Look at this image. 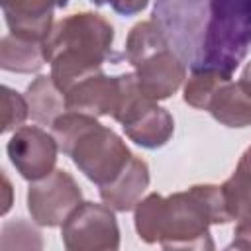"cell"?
<instances>
[{"label": "cell", "instance_id": "cell-14", "mask_svg": "<svg viewBox=\"0 0 251 251\" xmlns=\"http://www.w3.org/2000/svg\"><path fill=\"white\" fill-rule=\"evenodd\" d=\"M45 41H37L22 35H4L0 41V67L12 73H35L43 67Z\"/></svg>", "mask_w": 251, "mask_h": 251}, {"label": "cell", "instance_id": "cell-13", "mask_svg": "<svg viewBox=\"0 0 251 251\" xmlns=\"http://www.w3.org/2000/svg\"><path fill=\"white\" fill-rule=\"evenodd\" d=\"M147 184H149V169L143 159L133 155L127 167L112 182L100 186V196L110 208L118 212H127L139 202Z\"/></svg>", "mask_w": 251, "mask_h": 251}, {"label": "cell", "instance_id": "cell-7", "mask_svg": "<svg viewBox=\"0 0 251 251\" xmlns=\"http://www.w3.org/2000/svg\"><path fill=\"white\" fill-rule=\"evenodd\" d=\"M63 243L69 251H102L120 247V229L110 206L82 202L63 222Z\"/></svg>", "mask_w": 251, "mask_h": 251}, {"label": "cell", "instance_id": "cell-17", "mask_svg": "<svg viewBox=\"0 0 251 251\" xmlns=\"http://www.w3.org/2000/svg\"><path fill=\"white\" fill-rule=\"evenodd\" d=\"M227 78H231V76L222 75L218 71H192V75L184 86V102L198 110H206L212 94Z\"/></svg>", "mask_w": 251, "mask_h": 251}, {"label": "cell", "instance_id": "cell-22", "mask_svg": "<svg viewBox=\"0 0 251 251\" xmlns=\"http://www.w3.org/2000/svg\"><path fill=\"white\" fill-rule=\"evenodd\" d=\"M239 167H243V169H247L249 173H251V147L241 155V159H239V163H237Z\"/></svg>", "mask_w": 251, "mask_h": 251}, {"label": "cell", "instance_id": "cell-19", "mask_svg": "<svg viewBox=\"0 0 251 251\" xmlns=\"http://www.w3.org/2000/svg\"><path fill=\"white\" fill-rule=\"evenodd\" d=\"M94 2L96 6H102V4H110L118 14L122 16H133L137 12H141L149 0H90Z\"/></svg>", "mask_w": 251, "mask_h": 251}, {"label": "cell", "instance_id": "cell-24", "mask_svg": "<svg viewBox=\"0 0 251 251\" xmlns=\"http://www.w3.org/2000/svg\"><path fill=\"white\" fill-rule=\"evenodd\" d=\"M49 2H51L55 8H65V6L69 4V0H49Z\"/></svg>", "mask_w": 251, "mask_h": 251}, {"label": "cell", "instance_id": "cell-21", "mask_svg": "<svg viewBox=\"0 0 251 251\" xmlns=\"http://www.w3.org/2000/svg\"><path fill=\"white\" fill-rule=\"evenodd\" d=\"M2 180H4V202H2L4 206H2V214H6L10 210V204H12V198H10L12 188H10V180H8L6 175H2Z\"/></svg>", "mask_w": 251, "mask_h": 251}, {"label": "cell", "instance_id": "cell-4", "mask_svg": "<svg viewBox=\"0 0 251 251\" xmlns=\"http://www.w3.org/2000/svg\"><path fill=\"white\" fill-rule=\"evenodd\" d=\"M51 127L59 149L98 186L112 182L133 157L126 143L90 114H61Z\"/></svg>", "mask_w": 251, "mask_h": 251}, {"label": "cell", "instance_id": "cell-9", "mask_svg": "<svg viewBox=\"0 0 251 251\" xmlns=\"http://www.w3.org/2000/svg\"><path fill=\"white\" fill-rule=\"evenodd\" d=\"M57 149V139L35 126L20 127L8 141V157L27 180H39L53 173Z\"/></svg>", "mask_w": 251, "mask_h": 251}, {"label": "cell", "instance_id": "cell-23", "mask_svg": "<svg viewBox=\"0 0 251 251\" xmlns=\"http://www.w3.org/2000/svg\"><path fill=\"white\" fill-rule=\"evenodd\" d=\"M241 80H245L249 86H251V63L245 67V71H243V76H241Z\"/></svg>", "mask_w": 251, "mask_h": 251}, {"label": "cell", "instance_id": "cell-1", "mask_svg": "<svg viewBox=\"0 0 251 251\" xmlns=\"http://www.w3.org/2000/svg\"><path fill=\"white\" fill-rule=\"evenodd\" d=\"M153 22L192 71L231 76L251 49V0H155Z\"/></svg>", "mask_w": 251, "mask_h": 251}, {"label": "cell", "instance_id": "cell-11", "mask_svg": "<svg viewBox=\"0 0 251 251\" xmlns=\"http://www.w3.org/2000/svg\"><path fill=\"white\" fill-rule=\"evenodd\" d=\"M10 33L45 41L53 27V4L49 0H0Z\"/></svg>", "mask_w": 251, "mask_h": 251}, {"label": "cell", "instance_id": "cell-16", "mask_svg": "<svg viewBox=\"0 0 251 251\" xmlns=\"http://www.w3.org/2000/svg\"><path fill=\"white\" fill-rule=\"evenodd\" d=\"M226 208L231 220H251V173L237 165L235 173L222 184Z\"/></svg>", "mask_w": 251, "mask_h": 251}, {"label": "cell", "instance_id": "cell-2", "mask_svg": "<svg viewBox=\"0 0 251 251\" xmlns=\"http://www.w3.org/2000/svg\"><path fill=\"white\" fill-rule=\"evenodd\" d=\"M222 186L196 184L186 192L171 196L149 194L137 202L135 229L147 243H161L165 249H214L210 224H227Z\"/></svg>", "mask_w": 251, "mask_h": 251}, {"label": "cell", "instance_id": "cell-18", "mask_svg": "<svg viewBox=\"0 0 251 251\" xmlns=\"http://www.w3.org/2000/svg\"><path fill=\"white\" fill-rule=\"evenodd\" d=\"M27 116H29L27 100L10 86H2V131L14 129Z\"/></svg>", "mask_w": 251, "mask_h": 251}, {"label": "cell", "instance_id": "cell-12", "mask_svg": "<svg viewBox=\"0 0 251 251\" xmlns=\"http://www.w3.org/2000/svg\"><path fill=\"white\" fill-rule=\"evenodd\" d=\"M206 110L227 127L251 126V86L245 80H224L212 94Z\"/></svg>", "mask_w": 251, "mask_h": 251}, {"label": "cell", "instance_id": "cell-20", "mask_svg": "<svg viewBox=\"0 0 251 251\" xmlns=\"http://www.w3.org/2000/svg\"><path fill=\"white\" fill-rule=\"evenodd\" d=\"M251 249V220L239 222V226L233 231V239L227 245V249Z\"/></svg>", "mask_w": 251, "mask_h": 251}, {"label": "cell", "instance_id": "cell-15", "mask_svg": "<svg viewBox=\"0 0 251 251\" xmlns=\"http://www.w3.org/2000/svg\"><path fill=\"white\" fill-rule=\"evenodd\" d=\"M25 100L29 106V116L43 126H53V122L67 110L65 94L51 76H37L27 86Z\"/></svg>", "mask_w": 251, "mask_h": 251}, {"label": "cell", "instance_id": "cell-3", "mask_svg": "<svg viewBox=\"0 0 251 251\" xmlns=\"http://www.w3.org/2000/svg\"><path fill=\"white\" fill-rule=\"evenodd\" d=\"M112 25L98 14L82 12L57 22L45 43V61L51 63V78L67 94L82 78L100 73L112 59Z\"/></svg>", "mask_w": 251, "mask_h": 251}, {"label": "cell", "instance_id": "cell-6", "mask_svg": "<svg viewBox=\"0 0 251 251\" xmlns=\"http://www.w3.org/2000/svg\"><path fill=\"white\" fill-rule=\"evenodd\" d=\"M120 98L112 114L122 124L126 135L141 147L155 149L169 141L175 129V122L165 108H159L153 98L141 92L133 73L118 76Z\"/></svg>", "mask_w": 251, "mask_h": 251}, {"label": "cell", "instance_id": "cell-8", "mask_svg": "<svg viewBox=\"0 0 251 251\" xmlns=\"http://www.w3.org/2000/svg\"><path fill=\"white\" fill-rule=\"evenodd\" d=\"M80 188L75 178L57 169L39 180H31L27 190V210L39 226H61L80 204Z\"/></svg>", "mask_w": 251, "mask_h": 251}, {"label": "cell", "instance_id": "cell-5", "mask_svg": "<svg viewBox=\"0 0 251 251\" xmlns=\"http://www.w3.org/2000/svg\"><path fill=\"white\" fill-rule=\"evenodd\" d=\"M126 59L135 67V78L143 94L153 100H165L178 90L186 69L173 51L161 27L149 20L131 27L126 41Z\"/></svg>", "mask_w": 251, "mask_h": 251}, {"label": "cell", "instance_id": "cell-10", "mask_svg": "<svg viewBox=\"0 0 251 251\" xmlns=\"http://www.w3.org/2000/svg\"><path fill=\"white\" fill-rule=\"evenodd\" d=\"M120 98V80L118 76H106L102 73H94L80 82H76L67 94V110L80 112L90 116H106L114 114Z\"/></svg>", "mask_w": 251, "mask_h": 251}]
</instances>
